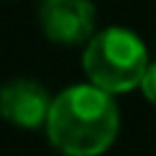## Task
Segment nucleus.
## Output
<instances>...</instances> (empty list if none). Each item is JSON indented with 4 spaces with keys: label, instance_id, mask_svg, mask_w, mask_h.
I'll return each instance as SVG.
<instances>
[{
    "label": "nucleus",
    "instance_id": "1",
    "mask_svg": "<svg viewBox=\"0 0 156 156\" xmlns=\"http://www.w3.org/2000/svg\"><path fill=\"white\" fill-rule=\"evenodd\" d=\"M47 140L65 156H99L117 140L120 109L115 94L89 83L62 89L44 122Z\"/></svg>",
    "mask_w": 156,
    "mask_h": 156
},
{
    "label": "nucleus",
    "instance_id": "2",
    "mask_svg": "<svg viewBox=\"0 0 156 156\" xmlns=\"http://www.w3.org/2000/svg\"><path fill=\"white\" fill-rule=\"evenodd\" d=\"M148 50L135 31L109 26L96 31L83 47V70L94 86L109 94H128L148 70Z\"/></svg>",
    "mask_w": 156,
    "mask_h": 156
},
{
    "label": "nucleus",
    "instance_id": "3",
    "mask_svg": "<svg viewBox=\"0 0 156 156\" xmlns=\"http://www.w3.org/2000/svg\"><path fill=\"white\" fill-rule=\"evenodd\" d=\"M39 23L44 37L55 44H86L94 37L96 8L91 0H42Z\"/></svg>",
    "mask_w": 156,
    "mask_h": 156
},
{
    "label": "nucleus",
    "instance_id": "4",
    "mask_svg": "<svg viewBox=\"0 0 156 156\" xmlns=\"http://www.w3.org/2000/svg\"><path fill=\"white\" fill-rule=\"evenodd\" d=\"M50 91L34 78H13L0 86V117L21 130L44 128L52 107Z\"/></svg>",
    "mask_w": 156,
    "mask_h": 156
},
{
    "label": "nucleus",
    "instance_id": "5",
    "mask_svg": "<svg viewBox=\"0 0 156 156\" xmlns=\"http://www.w3.org/2000/svg\"><path fill=\"white\" fill-rule=\"evenodd\" d=\"M140 91H143V96L151 101V104H156V62L148 65L143 81H140Z\"/></svg>",
    "mask_w": 156,
    "mask_h": 156
}]
</instances>
